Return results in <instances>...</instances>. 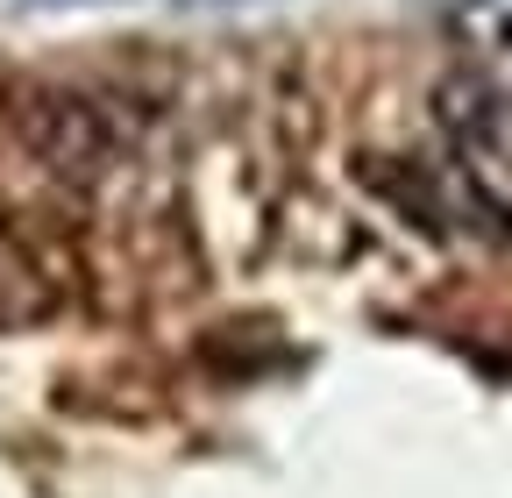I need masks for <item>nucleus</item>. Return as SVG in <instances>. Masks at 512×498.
<instances>
[{"label": "nucleus", "instance_id": "obj_1", "mask_svg": "<svg viewBox=\"0 0 512 498\" xmlns=\"http://www.w3.org/2000/svg\"><path fill=\"white\" fill-rule=\"evenodd\" d=\"M8 136L57 178V185H93L107 178V164L121 157V136L93 93H72V86H15L8 93Z\"/></svg>", "mask_w": 512, "mask_h": 498}, {"label": "nucleus", "instance_id": "obj_2", "mask_svg": "<svg viewBox=\"0 0 512 498\" xmlns=\"http://www.w3.org/2000/svg\"><path fill=\"white\" fill-rule=\"evenodd\" d=\"M349 171H356L363 193H370V200H384V207H392L413 235H427V242H448V235H456V193H448V178H441L434 164L363 150Z\"/></svg>", "mask_w": 512, "mask_h": 498}]
</instances>
